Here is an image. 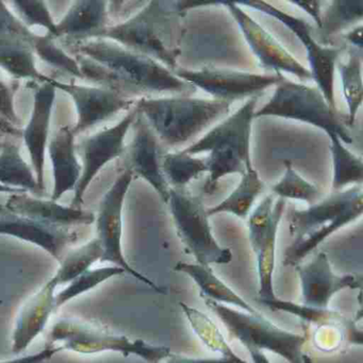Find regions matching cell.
I'll return each mask as SVG.
<instances>
[{
  "label": "cell",
  "instance_id": "8d00e7d4",
  "mask_svg": "<svg viewBox=\"0 0 363 363\" xmlns=\"http://www.w3.org/2000/svg\"><path fill=\"white\" fill-rule=\"evenodd\" d=\"M272 194L278 199L303 201L311 206L320 201V191L314 184L301 177L290 161H284V174L281 179L272 186Z\"/></svg>",
  "mask_w": 363,
  "mask_h": 363
},
{
  "label": "cell",
  "instance_id": "bcb514c9",
  "mask_svg": "<svg viewBox=\"0 0 363 363\" xmlns=\"http://www.w3.org/2000/svg\"><path fill=\"white\" fill-rule=\"evenodd\" d=\"M247 350L250 352L252 363H272L262 350H255V348H248Z\"/></svg>",
  "mask_w": 363,
  "mask_h": 363
},
{
  "label": "cell",
  "instance_id": "7dc6e473",
  "mask_svg": "<svg viewBox=\"0 0 363 363\" xmlns=\"http://www.w3.org/2000/svg\"><path fill=\"white\" fill-rule=\"evenodd\" d=\"M0 193H7V194H21V193H27L18 189L9 188V186H3L0 184Z\"/></svg>",
  "mask_w": 363,
  "mask_h": 363
},
{
  "label": "cell",
  "instance_id": "d590c367",
  "mask_svg": "<svg viewBox=\"0 0 363 363\" xmlns=\"http://www.w3.org/2000/svg\"><path fill=\"white\" fill-rule=\"evenodd\" d=\"M126 272L122 267H116V265L101 267L84 272V274L75 278L73 281L67 284L60 292L56 293L55 299H56L57 310L60 309L61 307L67 305V303L73 301L76 297L80 296L84 293L90 292L91 290L107 281V280L116 277V276L123 275Z\"/></svg>",
  "mask_w": 363,
  "mask_h": 363
},
{
  "label": "cell",
  "instance_id": "f1b7e54d",
  "mask_svg": "<svg viewBox=\"0 0 363 363\" xmlns=\"http://www.w3.org/2000/svg\"><path fill=\"white\" fill-rule=\"evenodd\" d=\"M363 18V1L361 0H337L331 3L326 11L322 13L320 26L318 33H313L316 42L324 46L328 45V39L343 33Z\"/></svg>",
  "mask_w": 363,
  "mask_h": 363
},
{
  "label": "cell",
  "instance_id": "d6986e66",
  "mask_svg": "<svg viewBox=\"0 0 363 363\" xmlns=\"http://www.w3.org/2000/svg\"><path fill=\"white\" fill-rule=\"evenodd\" d=\"M0 235H9L39 246L60 262L67 248L78 240L71 228L50 226L25 216H18L0 203Z\"/></svg>",
  "mask_w": 363,
  "mask_h": 363
},
{
  "label": "cell",
  "instance_id": "f546056e",
  "mask_svg": "<svg viewBox=\"0 0 363 363\" xmlns=\"http://www.w3.org/2000/svg\"><path fill=\"white\" fill-rule=\"evenodd\" d=\"M348 59L345 62H337L342 92L347 104L348 114L346 124L348 128L354 126L357 113L362 106V52L348 48Z\"/></svg>",
  "mask_w": 363,
  "mask_h": 363
},
{
  "label": "cell",
  "instance_id": "d6a6232c",
  "mask_svg": "<svg viewBox=\"0 0 363 363\" xmlns=\"http://www.w3.org/2000/svg\"><path fill=\"white\" fill-rule=\"evenodd\" d=\"M333 155V191L344 190L350 186H362L363 161L361 157L346 148L337 137H330Z\"/></svg>",
  "mask_w": 363,
  "mask_h": 363
},
{
  "label": "cell",
  "instance_id": "44dd1931",
  "mask_svg": "<svg viewBox=\"0 0 363 363\" xmlns=\"http://www.w3.org/2000/svg\"><path fill=\"white\" fill-rule=\"evenodd\" d=\"M57 286L48 280L23 303L12 335V352L22 354L43 333L56 308Z\"/></svg>",
  "mask_w": 363,
  "mask_h": 363
},
{
  "label": "cell",
  "instance_id": "7a4b0ae2",
  "mask_svg": "<svg viewBox=\"0 0 363 363\" xmlns=\"http://www.w3.org/2000/svg\"><path fill=\"white\" fill-rule=\"evenodd\" d=\"M184 12L177 1H150L141 11L125 23L107 27L97 39L116 42L118 45L154 59L171 72L177 69L180 54Z\"/></svg>",
  "mask_w": 363,
  "mask_h": 363
},
{
  "label": "cell",
  "instance_id": "ba28073f",
  "mask_svg": "<svg viewBox=\"0 0 363 363\" xmlns=\"http://www.w3.org/2000/svg\"><path fill=\"white\" fill-rule=\"evenodd\" d=\"M48 345L82 354L113 352L140 357L147 363H161L172 354L167 346L152 345L143 340H131L76 318H61L48 335Z\"/></svg>",
  "mask_w": 363,
  "mask_h": 363
},
{
  "label": "cell",
  "instance_id": "4316f807",
  "mask_svg": "<svg viewBox=\"0 0 363 363\" xmlns=\"http://www.w3.org/2000/svg\"><path fill=\"white\" fill-rule=\"evenodd\" d=\"M264 188V182L261 180L258 172L252 165V167H247L245 173L242 174L239 184L229 196H227L218 205L207 209L208 216L230 213L241 220H245L252 212L255 201L263 192Z\"/></svg>",
  "mask_w": 363,
  "mask_h": 363
},
{
  "label": "cell",
  "instance_id": "ffe728a7",
  "mask_svg": "<svg viewBox=\"0 0 363 363\" xmlns=\"http://www.w3.org/2000/svg\"><path fill=\"white\" fill-rule=\"evenodd\" d=\"M50 82L35 88L33 113L26 128L22 131L25 144L30 155L31 164L42 191H45L44 184V163L46 146L50 135V120L54 107L56 88Z\"/></svg>",
  "mask_w": 363,
  "mask_h": 363
},
{
  "label": "cell",
  "instance_id": "f6af8a7d",
  "mask_svg": "<svg viewBox=\"0 0 363 363\" xmlns=\"http://www.w3.org/2000/svg\"><path fill=\"white\" fill-rule=\"evenodd\" d=\"M11 135V137H22V131L16 127L12 126L7 121L0 116V137Z\"/></svg>",
  "mask_w": 363,
  "mask_h": 363
},
{
  "label": "cell",
  "instance_id": "74e56055",
  "mask_svg": "<svg viewBox=\"0 0 363 363\" xmlns=\"http://www.w3.org/2000/svg\"><path fill=\"white\" fill-rule=\"evenodd\" d=\"M56 38L48 33L44 37L35 35L33 40V50L44 62L58 71L63 72L67 75L84 79L79 65L76 59L69 57L62 48H58L55 43Z\"/></svg>",
  "mask_w": 363,
  "mask_h": 363
},
{
  "label": "cell",
  "instance_id": "52a82bcc",
  "mask_svg": "<svg viewBox=\"0 0 363 363\" xmlns=\"http://www.w3.org/2000/svg\"><path fill=\"white\" fill-rule=\"evenodd\" d=\"M206 306L220 318L228 333L248 348L267 350L286 359L289 363H312L306 354L307 335L280 328L259 313L233 309L201 296Z\"/></svg>",
  "mask_w": 363,
  "mask_h": 363
},
{
  "label": "cell",
  "instance_id": "7402d4cb",
  "mask_svg": "<svg viewBox=\"0 0 363 363\" xmlns=\"http://www.w3.org/2000/svg\"><path fill=\"white\" fill-rule=\"evenodd\" d=\"M5 207L13 213L50 226L71 228L77 225H91L95 222V216L82 208L67 207L58 201L33 197L27 193L11 194Z\"/></svg>",
  "mask_w": 363,
  "mask_h": 363
},
{
  "label": "cell",
  "instance_id": "1f68e13d",
  "mask_svg": "<svg viewBox=\"0 0 363 363\" xmlns=\"http://www.w3.org/2000/svg\"><path fill=\"white\" fill-rule=\"evenodd\" d=\"M179 305L195 335L211 352H218L224 358L233 359V360L242 359L235 354L218 325L212 320V318H210L209 315L186 303H180Z\"/></svg>",
  "mask_w": 363,
  "mask_h": 363
},
{
  "label": "cell",
  "instance_id": "e0dca14e",
  "mask_svg": "<svg viewBox=\"0 0 363 363\" xmlns=\"http://www.w3.org/2000/svg\"><path fill=\"white\" fill-rule=\"evenodd\" d=\"M301 284L303 305L314 308H328L333 297L341 291L360 290V275H337L333 271L328 256L320 252L309 262L295 267Z\"/></svg>",
  "mask_w": 363,
  "mask_h": 363
},
{
  "label": "cell",
  "instance_id": "9a60e30c",
  "mask_svg": "<svg viewBox=\"0 0 363 363\" xmlns=\"http://www.w3.org/2000/svg\"><path fill=\"white\" fill-rule=\"evenodd\" d=\"M35 33L0 1V67L16 79L45 84L50 77L35 67Z\"/></svg>",
  "mask_w": 363,
  "mask_h": 363
},
{
  "label": "cell",
  "instance_id": "4dcf8cb0",
  "mask_svg": "<svg viewBox=\"0 0 363 363\" xmlns=\"http://www.w3.org/2000/svg\"><path fill=\"white\" fill-rule=\"evenodd\" d=\"M101 247L96 238L82 244L77 248L69 250L60 261V267L57 269L56 274L50 278L56 284L57 288L60 286H67L73 281L78 276L84 272L92 269L95 263L101 261Z\"/></svg>",
  "mask_w": 363,
  "mask_h": 363
},
{
  "label": "cell",
  "instance_id": "ab89813d",
  "mask_svg": "<svg viewBox=\"0 0 363 363\" xmlns=\"http://www.w3.org/2000/svg\"><path fill=\"white\" fill-rule=\"evenodd\" d=\"M13 95L14 91L0 80V116L16 127L20 120L14 107Z\"/></svg>",
  "mask_w": 363,
  "mask_h": 363
},
{
  "label": "cell",
  "instance_id": "5b68a950",
  "mask_svg": "<svg viewBox=\"0 0 363 363\" xmlns=\"http://www.w3.org/2000/svg\"><path fill=\"white\" fill-rule=\"evenodd\" d=\"M233 104L218 99L190 96L147 99L135 101L138 112L167 147H177L191 141L206 128L230 112Z\"/></svg>",
  "mask_w": 363,
  "mask_h": 363
},
{
  "label": "cell",
  "instance_id": "484cf974",
  "mask_svg": "<svg viewBox=\"0 0 363 363\" xmlns=\"http://www.w3.org/2000/svg\"><path fill=\"white\" fill-rule=\"evenodd\" d=\"M263 306L271 309L274 312H284V313L292 314L298 316L303 322L310 323L315 326L323 325H337L342 326L348 330V337L352 342L361 343V330L357 328L356 323L354 320H347L345 316L342 315L340 312L329 308H314L303 303H295L292 301H284V299L276 297L273 301L262 303Z\"/></svg>",
  "mask_w": 363,
  "mask_h": 363
},
{
  "label": "cell",
  "instance_id": "cb8c5ba5",
  "mask_svg": "<svg viewBox=\"0 0 363 363\" xmlns=\"http://www.w3.org/2000/svg\"><path fill=\"white\" fill-rule=\"evenodd\" d=\"M54 173L52 201H58L65 193L75 190L82 167L76 156L75 135L69 126L61 127L48 145Z\"/></svg>",
  "mask_w": 363,
  "mask_h": 363
},
{
  "label": "cell",
  "instance_id": "c3c4849f",
  "mask_svg": "<svg viewBox=\"0 0 363 363\" xmlns=\"http://www.w3.org/2000/svg\"><path fill=\"white\" fill-rule=\"evenodd\" d=\"M1 306H3V301H0V308H1Z\"/></svg>",
  "mask_w": 363,
  "mask_h": 363
},
{
  "label": "cell",
  "instance_id": "e575fe53",
  "mask_svg": "<svg viewBox=\"0 0 363 363\" xmlns=\"http://www.w3.org/2000/svg\"><path fill=\"white\" fill-rule=\"evenodd\" d=\"M279 225L280 223H277L269 229V233L259 244L258 248L254 252L257 257V271H258L259 286L257 299L260 303L273 301L277 297L274 291L273 278Z\"/></svg>",
  "mask_w": 363,
  "mask_h": 363
},
{
  "label": "cell",
  "instance_id": "ac0fdd59",
  "mask_svg": "<svg viewBox=\"0 0 363 363\" xmlns=\"http://www.w3.org/2000/svg\"><path fill=\"white\" fill-rule=\"evenodd\" d=\"M133 126L135 137L127 150L125 169L133 172V176L143 178L167 203L169 186L162 172V158L165 154L162 152V145L147 121L139 112Z\"/></svg>",
  "mask_w": 363,
  "mask_h": 363
},
{
  "label": "cell",
  "instance_id": "681fc988",
  "mask_svg": "<svg viewBox=\"0 0 363 363\" xmlns=\"http://www.w3.org/2000/svg\"><path fill=\"white\" fill-rule=\"evenodd\" d=\"M1 146H3V144H0V148H1Z\"/></svg>",
  "mask_w": 363,
  "mask_h": 363
},
{
  "label": "cell",
  "instance_id": "8fae6325",
  "mask_svg": "<svg viewBox=\"0 0 363 363\" xmlns=\"http://www.w3.org/2000/svg\"><path fill=\"white\" fill-rule=\"evenodd\" d=\"M133 179V172L124 169L101 199L99 214L95 218L96 239L101 244L103 252L99 262L111 263L112 265L122 267L127 274L142 284H145L157 293H163L162 289L152 280L133 269L123 252V208Z\"/></svg>",
  "mask_w": 363,
  "mask_h": 363
},
{
  "label": "cell",
  "instance_id": "5bb4252c",
  "mask_svg": "<svg viewBox=\"0 0 363 363\" xmlns=\"http://www.w3.org/2000/svg\"><path fill=\"white\" fill-rule=\"evenodd\" d=\"M138 116L137 108H133L120 123L111 128L105 129L92 137L86 138L76 150L82 156V171L74 190L72 207L82 208L84 196L97 174L106 164L125 152L124 141L130 127Z\"/></svg>",
  "mask_w": 363,
  "mask_h": 363
},
{
  "label": "cell",
  "instance_id": "83f0119b",
  "mask_svg": "<svg viewBox=\"0 0 363 363\" xmlns=\"http://www.w3.org/2000/svg\"><path fill=\"white\" fill-rule=\"evenodd\" d=\"M0 184L37 195L43 193L33 167L23 159L16 144L4 143L0 148Z\"/></svg>",
  "mask_w": 363,
  "mask_h": 363
},
{
  "label": "cell",
  "instance_id": "8992f818",
  "mask_svg": "<svg viewBox=\"0 0 363 363\" xmlns=\"http://www.w3.org/2000/svg\"><path fill=\"white\" fill-rule=\"evenodd\" d=\"M263 116L307 123L322 129L329 138H339L343 144L352 145L354 142L346 118L327 103L316 86L293 82L286 77L276 84L272 99L255 112V118Z\"/></svg>",
  "mask_w": 363,
  "mask_h": 363
},
{
  "label": "cell",
  "instance_id": "30bf717a",
  "mask_svg": "<svg viewBox=\"0 0 363 363\" xmlns=\"http://www.w3.org/2000/svg\"><path fill=\"white\" fill-rule=\"evenodd\" d=\"M238 6H245L256 11L262 12L271 18L281 22L290 29L297 39L305 46L309 72L316 88L322 93L327 103L337 109L335 99V74L340 56L345 50V46H324L314 39L313 28L309 23L301 18H294L286 12L269 5L262 0H238Z\"/></svg>",
  "mask_w": 363,
  "mask_h": 363
},
{
  "label": "cell",
  "instance_id": "b9f144b4",
  "mask_svg": "<svg viewBox=\"0 0 363 363\" xmlns=\"http://www.w3.org/2000/svg\"><path fill=\"white\" fill-rule=\"evenodd\" d=\"M165 363H250L243 359L233 360V359L224 358H193V357L182 356V354H169Z\"/></svg>",
  "mask_w": 363,
  "mask_h": 363
},
{
  "label": "cell",
  "instance_id": "2e32d148",
  "mask_svg": "<svg viewBox=\"0 0 363 363\" xmlns=\"http://www.w3.org/2000/svg\"><path fill=\"white\" fill-rule=\"evenodd\" d=\"M50 84L69 94L75 104L78 121L72 128L75 137L95 125L109 120L118 112L130 110L135 105V99H128L118 91L106 86H77L60 82L54 78L50 80Z\"/></svg>",
  "mask_w": 363,
  "mask_h": 363
},
{
  "label": "cell",
  "instance_id": "d4e9b609",
  "mask_svg": "<svg viewBox=\"0 0 363 363\" xmlns=\"http://www.w3.org/2000/svg\"><path fill=\"white\" fill-rule=\"evenodd\" d=\"M174 269L188 275L199 286L201 296L207 297L222 305L233 306L248 313H259L258 310L255 309L243 297L240 296L228 284L218 277L211 267L196 262L179 261Z\"/></svg>",
  "mask_w": 363,
  "mask_h": 363
},
{
  "label": "cell",
  "instance_id": "6da1fadb",
  "mask_svg": "<svg viewBox=\"0 0 363 363\" xmlns=\"http://www.w3.org/2000/svg\"><path fill=\"white\" fill-rule=\"evenodd\" d=\"M67 45L75 52L84 79L96 82L124 96L125 91L135 95L172 93L182 96H190L196 91L161 63L116 42L92 39Z\"/></svg>",
  "mask_w": 363,
  "mask_h": 363
},
{
  "label": "cell",
  "instance_id": "60d3db41",
  "mask_svg": "<svg viewBox=\"0 0 363 363\" xmlns=\"http://www.w3.org/2000/svg\"><path fill=\"white\" fill-rule=\"evenodd\" d=\"M59 346L46 345L45 348L35 352V354H26V356L16 357L13 359L0 361V363H43L50 360L57 352H61Z\"/></svg>",
  "mask_w": 363,
  "mask_h": 363
},
{
  "label": "cell",
  "instance_id": "3957f363",
  "mask_svg": "<svg viewBox=\"0 0 363 363\" xmlns=\"http://www.w3.org/2000/svg\"><path fill=\"white\" fill-rule=\"evenodd\" d=\"M363 213L362 186L337 191L305 210H292L289 216V231L294 238L286 248L282 264L297 267L330 235Z\"/></svg>",
  "mask_w": 363,
  "mask_h": 363
},
{
  "label": "cell",
  "instance_id": "9c48e42d",
  "mask_svg": "<svg viewBox=\"0 0 363 363\" xmlns=\"http://www.w3.org/2000/svg\"><path fill=\"white\" fill-rule=\"evenodd\" d=\"M167 203L178 237L196 263L206 267L230 263L233 252L214 238L201 195H193L186 188H169Z\"/></svg>",
  "mask_w": 363,
  "mask_h": 363
},
{
  "label": "cell",
  "instance_id": "603a6c76",
  "mask_svg": "<svg viewBox=\"0 0 363 363\" xmlns=\"http://www.w3.org/2000/svg\"><path fill=\"white\" fill-rule=\"evenodd\" d=\"M107 1H75L65 18L56 24L57 38L67 37L69 43L97 39L107 28Z\"/></svg>",
  "mask_w": 363,
  "mask_h": 363
},
{
  "label": "cell",
  "instance_id": "ee69618b",
  "mask_svg": "<svg viewBox=\"0 0 363 363\" xmlns=\"http://www.w3.org/2000/svg\"><path fill=\"white\" fill-rule=\"evenodd\" d=\"M362 25L359 24L358 26H354L352 30L344 33L343 39L347 42L350 48H354V50H360V52H362Z\"/></svg>",
  "mask_w": 363,
  "mask_h": 363
},
{
  "label": "cell",
  "instance_id": "7bdbcfd3",
  "mask_svg": "<svg viewBox=\"0 0 363 363\" xmlns=\"http://www.w3.org/2000/svg\"><path fill=\"white\" fill-rule=\"evenodd\" d=\"M291 4L301 8L306 13L309 14L314 22H315L316 27L320 26V18H322V3L316 1V0H292Z\"/></svg>",
  "mask_w": 363,
  "mask_h": 363
},
{
  "label": "cell",
  "instance_id": "836d02e7",
  "mask_svg": "<svg viewBox=\"0 0 363 363\" xmlns=\"http://www.w3.org/2000/svg\"><path fill=\"white\" fill-rule=\"evenodd\" d=\"M162 172L169 188L184 189L193 180L208 173L207 161L194 158L186 152H165Z\"/></svg>",
  "mask_w": 363,
  "mask_h": 363
},
{
  "label": "cell",
  "instance_id": "277c9868",
  "mask_svg": "<svg viewBox=\"0 0 363 363\" xmlns=\"http://www.w3.org/2000/svg\"><path fill=\"white\" fill-rule=\"evenodd\" d=\"M258 99H248L235 113L213 127L196 143L182 150L191 156L209 152L206 160L209 176L203 186V192L207 194L216 192L218 182L225 176L242 175L247 167H252L250 139Z\"/></svg>",
  "mask_w": 363,
  "mask_h": 363
},
{
  "label": "cell",
  "instance_id": "7c38bea8",
  "mask_svg": "<svg viewBox=\"0 0 363 363\" xmlns=\"http://www.w3.org/2000/svg\"><path fill=\"white\" fill-rule=\"evenodd\" d=\"M174 74L195 89L205 91L213 99L230 104L240 99L260 97L265 90L279 84L284 78L282 74L261 75L213 67L192 71L178 67Z\"/></svg>",
  "mask_w": 363,
  "mask_h": 363
},
{
  "label": "cell",
  "instance_id": "4fadbf2b",
  "mask_svg": "<svg viewBox=\"0 0 363 363\" xmlns=\"http://www.w3.org/2000/svg\"><path fill=\"white\" fill-rule=\"evenodd\" d=\"M220 5H224L235 18L250 50L258 59L260 67L274 74H291L301 82L312 80L309 69L235 1H220Z\"/></svg>",
  "mask_w": 363,
  "mask_h": 363
},
{
  "label": "cell",
  "instance_id": "f35d334b",
  "mask_svg": "<svg viewBox=\"0 0 363 363\" xmlns=\"http://www.w3.org/2000/svg\"><path fill=\"white\" fill-rule=\"evenodd\" d=\"M22 23L26 27H44L50 35L57 38L56 23L50 10L41 0H16L12 1Z\"/></svg>",
  "mask_w": 363,
  "mask_h": 363
}]
</instances>
